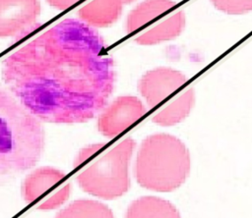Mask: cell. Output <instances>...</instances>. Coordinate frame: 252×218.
<instances>
[{"label": "cell", "mask_w": 252, "mask_h": 218, "mask_svg": "<svg viewBox=\"0 0 252 218\" xmlns=\"http://www.w3.org/2000/svg\"><path fill=\"white\" fill-rule=\"evenodd\" d=\"M185 27V14L178 11L136 38L141 45H154L177 37Z\"/></svg>", "instance_id": "7c38bea8"}, {"label": "cell", "mask_w": 252, "mask_h": 218, "mask_svg": "<svg viewBox=\"0 0 252 218\" xmlns=\"http://www.w3.org/2000/svg\"><path fill=\"white\" fill-rule=\"evenodd\" d=\"M39 0H0V37L21 38L38 27Z\"/></svg>", "instance_id": "52a82bcc"}, {"label": "cell", "mask_w": 252, "mask_h": 218, "mask_svg": "<svg viewBox=\"0 0 252 218\" xmlns=\"http://www.w3.org/2000/svg\"><path fill=\"white\" fill-rule=\"evenodd\" d=\"M195 104V92L192 87H185L175 101L157 111L153 115V122L163 126H173L182 122L191 112Z\"/></svg>", "instance_id": "8fae6325"}, {"label": "cell", "mask_w": 252, "mask_h": 218, "mask_svg": "<svg viewBox=\"0 0 252 218\" xmlns=\"http://www.w3.org/2000/svg\"><path fill=\"white\" fill-rule=\"evenodd\" d=\"M122 6V0H93L80 9L79 17L93 27H103L118 20Z\"/></svg>", "instance_id": "30bf717a"}, {"label": "cell", "mask_w": 252, "mask_h": 218, "mask_svg": "<svg viewBox=\"0 0 252 218\" xmlns=\"http://www.w3.org/2000/svg\"><path fill=\"white\" fill-rule=\"evenodd\" d=\"M1 77L26 110L52 124L95 118L109 104L116 82L102 36L75 19L56 24L9 55Z\"/></svg>", "instance_id": "6da1fadb"}, {"label": "cell", "mask_w": 252, "mask_h": 218, "mask_svg": "<svg viewBox=\"0 0 252 218\" xmlns=\"http://www.w3.org/2000/svg\"><path fill=\"white\" fill-rule=\"evenodd\" d=\"M71 183L65 172L44 166L31 172L24 180V200L39 210H52L63 205L71 194Z\"/></svg>", "instance_id": "5b68a950"}, {"label": "cell", "mask_w": 252, "mask_h": 218, "mask_svg": "<svg viewBox=\"0 0 252 218\" xmlns=\"http://www.w3.org/2000/svg\"><path fill=\"white\" fill-rule=\"evenodd\" d=\"M135 0H122V2H123V4H129V3H132V2H134Z\"/></svg>", "instance_id": "e0dca14e"}, {"label": "cell", "mask_w": 252, "mask_h": 218, "mask_svg": "<svg viewBox=\"0 0 252 218\" xmlns=\"http://www.w3.org/2000/svg\"><path fill=\"white\" fill-rule=\"evenodd\" d=\"M186 145L168 134H154L141 143L134 166L138 184L150 191L169 192L178 189L190 173Z\"/></svg>", "instance_id": "277c9868"}, {"label": "cell", "mask_w": 252, "mask_h": 218, "mask_svg": "<svg viewBox=\"0 0 252 218\" xmlns=\"http://www.w3.org/2000/svg\"><path fill=\"white\" fill-rule=\"evenodd\" d=\"M146 113L147 109L138 97L119 96L99 114L97 129L101 135L111 138L132 126Z\"/></svg>", "instance_id": "ba28073f"}, {"label": "cell", "mask_w": 252, "mask_h": 218, "mask_svg": "<svg viewBox=\"0 0 252 218\" xmlns=\"http://www.w3.org/2000/svg\"><path fill=\"white\" fill-rule=\"evenodd\" d=\"M55 218H115L104 203L94 199H76L56 213Z\"/></svg>", "instance_id": "5bb4252c"}, {"label": "cell", "mask_w": 252, "mask_h": 218, "mask_svg": "<svg viewBox=\"0 0 252 218\" xmlns=\"http://www.w3.org/2000/svg\"><path fill=\"white\" fill-rule=\"evenodd\" d=\"M44 146L42 123L0 85V187L34 167Z\"/></svg>", "instance_id": "7a4b0ae2"}, {"label": "cell", "mask_w": 252, "mask_h": 218, "mask_svg": "<svg viewBox=\"0 0 252 218\" xmlns=\"http://www.w3.org/2000/svg\"><path fill=\"white\" fill-rule=\"evenodd\" d=\"M46 1L54 8L59 10H64L75 5L80 0H46Z\"/></svg>", "instance_id": "2e32d148"}, {"label": "cell", "mask_w": 252, "mask_h": 218, "mask_svg": "<svg viewBox=\"0 0 252 218\" xmlns=\"http://www.w3.org/2000/svg\"><path fill=\"white\" fill-rule=\"evenodd\" d=\"M220 11L228 15H242L252 11V0H211Z\"/></svg>", "instance_id": "9a60e30c"}, {"label": "cell", "mask_w": 252, "mask_h": 218, "mask_svg": "<svg viewBox=\"0 0 252 218\" xmlns=\"http://www.w3.org/2000/svg\"><path fill=\"white\" fill-rule=\"evenodd\" d=\"M187 82V78L181 72L160 67L148 71L139 81L138 89L151 109L156 112L169 105L182 93L178 91Z\"/></svg>", "instance_id": "8992f818"}, {"label": "cell", "mask_w": 252, "mask_h": 218, "mask_svg": "<svg viewBox=\"0 0 252 218\" xmlns=\"http://www.w3.org/2000/svg\"><path fill=\"white\" fill-rule=\"evenodd\" d=\"M125 218H181V216L170 201L158 196L146 195L130 203Z\"/></svg>", "instance_id": "9c48e42d"}, {"label": "cell", "mask_w": 252, "mask_h": 218, "mask_svg": "<svg viewBox=\"0 0 252 218\" xmlns=\"http://www.w3.org/2000/svg\"><path fill=\"white\" fill-rule=\"evenodd\" d=\"M135 147L136 141L131 137L112 146L98 142L83 147L73 161L79 187L91 195L107 200L125 194L131 184L129 165Z\"/></svg>", "instance_id": "3957f363"}, {"label": "cell", "mask_w": 252, "mask_h": 218, "mask_svg": "<svg viewBox=\"0 0 252 218\" xmlns=\"http://www.w3.org/2000/svg\"><path fill=\"white\" fill-rule=\"evenodd\" d=\"M175 5L172 0H145L128 15L126 29L131 32L148 24Z\"/></svg>", "instance_id": "4fadbf2b"}]
</instances>
